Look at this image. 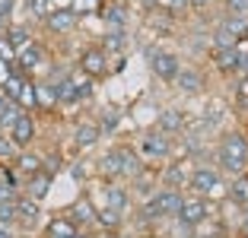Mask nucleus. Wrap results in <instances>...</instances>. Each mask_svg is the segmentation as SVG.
<instances>
[{"label": "nucleus", "instance_id": "nucleus-10", "mask_svg": "<svg viewBox=\"0 0 248 238\" xmlns=\"http://www.w3.org/2000/svg\"><path fill=\"white\" fill-rule=\"evenodd\" d=\"M156 130H162L166 137H178L188 130V118H185L182 108H159L156 115Z\"/></svg>", "mask_w": 248, "mask_h": 238}, {"label": "nucleus", "instance_id": "nucleus-24", "mask_svg": "<svg viewBox=\"0 0 248 238\" xmlns=\"http://www.w3.org/2000/svg\"><path fill=\"white\" fill-rule=\"evenodd\" d=\"M35 105H38L42 111H54V108L61 105L54 83H35Z\"/></svg>", "mask_w": 248, "mask_h": 238}, {"label": "nucleus", "instance_id": "nucleus-12", "mask_svg": "<svg viewBox=\"0 0 248 238\" xmlns=\"http://www.w3.org/2000/svg\"><path fill=\"white\" fill-rule=\"evenodd\" d=\"M80 70L86 73V76H105L108 73V54H105L99 45H93V48H86L80 54Z\"/></svg>", "mask_w": 248, "mask_h": 238}, {"label": "nucleus", "instance_id": "nucleus-5", "mask_svg": "<svg viewBox=\"0 0 248 238\" xmlns=\"http://www.w3.org/2000/svg\"><path fill=\"white\" fill-rule=\"evenodd\" d=\"M137 152L140 159H150V162H162V159L172 156V137H166L162 130H146L137 143Z\"/></svg>", "mask_w": 248, "mask_h": 238}, {"label": "nucleus", "instance_id": "nucleus-26", "mask_svg": "<svg viewBox=\"0 0 248 238\" xmlns=\"http://www.w3.org/2000/svg\"><path fill=\"white\" fill-rule=\"evenodd\" d=\"M3 38H7V45L19 54L26 45H32V32L26 29V26H7V32H3Z\"/></svg>", "mask_w": 248, "mask_h": 238}, {"label": "nucleus", "instance_id": "nucleus-25", "mask_svg": "<svg viewBox=\"0 0 248 238\" xmlns=\"http://www.w3.org/2000/svg\"><path fill=\"white\" fill-rule=\"evenodd\" d=\"M77 225L70 223L67 216H54L51 223L45 225V238H77Z\"/></svg>", "mask_w": 248, "mask_h": 238}, {"label": "nucleus", "instance_id": "nucleus-11", "mask_svg": "<svg viewBox=\"0 0 248 238\" xmlns=\"http://www.w3.org/2000/svg\"><path fill=\"white\" fill-rule=\"evenodd\" d=\"M188 178H191V168H188V162H185V159L169 162V165L159 172L162 188H172V191H185V188H188Z\"/></svg>", "mask_w": 248, "mask_h": 238}, {"label": "nucleus", "instance_id": "nucleus-21", "mask_svg": "<svg viewBox=\"0 0 248 238\" xmlns=\"http://www.w3.org/2000/svg\"><path fill=\"white\" fill-rule=\"evenodd\" d=\"M118 152H121V178H137L140 172H143V159H140V152L134 149V146H118Z\"/></svg>", "mask_w": 248, "mask_h": 238}, {"label": "nucleus", "instance_id": "nucleus-52", "mask_svg": "<svg viewBox=\"0 0 248 238\" xmlns=\"http://www.w3.org/2000/svg\"><path fill=\"white\" fill-rule=\"evenodd\" d=\"M77 238H93V235H89L86 229H80V232H77Z\"/></svg>", "mask_w": 248, "mask_h": 238}, {"label": "nucleus", "instance_id": "nucleus-41", "mask_svg": "<svg viewBox=\"0 0 248 238\" xmlns=\"http://www.w3.org/2000/svg\"><path fill=\"white\" fill-rule=\"evenodd\" d=\"M191 232H194V238H223V229H219V225H210V223H201Z\"/></svg>", "mask_w": 248, "mask_h": 238}, {"label": "nucleus", "instance_id": "nucleus-50", "mask_svg": "<svg viewBox=\"0 0 248 238\" xmlns=\"http://www.w3.org/2000/svg\"><path fill=\"white\" fill-rule=\"evenodd\" d=\"M242 73L248 76V54H242Z\"/></svg>", "mask_w": 248, "mask_h": 238}, {"label": "nucleus", "instance_id": "nucleus-33", "mask_svg": "<svg viewBox=\"0 0 248 238\" xmlns=\"http://www.w3.org/2000/svg\"><path fill=\"white\" fill-rule=\"evenodd\" d=\"M121 219H124L121 213L102 207V209H99V223H95V229H102V232H118V229H121Z\"/></svg>", "mask_w": 248, "mask_h": 238}, {"label": "nucleus", "instance_id": "nucleus-19", "mask_svg": "<svg viewBox=\"0 0 248 238\" xmlns=\"http://www.w3.org/2000/svg\"><path fill=\"white\" fill-rule=\"evenodd\" d=\"M42 22H45V29L54 32V35H67L77 26V16H73V10H51Z\"/></svg>", "mask_w": 248, "mask_h": 238}, {"label": "nucleus", "instance_id": "nucleus-45", "mask_svg": "<svg viewBox=\"0 0 248 238\" xmlns=\"http://www.w3.org/2000/svg\"><path fill=\"white\" fill-rule=\"evenodd\" d=\"M16 146H13V140L7 137V134H0V159H10V162H13V156H16Z\"/></svg>", "mask_w": 248, "mask_h": 238}, {"label": "nucleus", "instance_id": "nucleus-8", "mask_svg": "<svg viewBox=\"0 0 248 238\" xmlns=\"http://www.w3.org/2000/svg\"><path fill=\"white\" fill-rule=\"evenodd\" d=\"M16 70L26 73V76H32V73H42L45 70V48L38 42L26 45V48L16 54Z\"/></svg>", "mask_w": 248, "mask_h": 238}, {"label": "nucleus", "instance_id": "nucleus-4", "mask_svg": "<svg viewBox=\"0 0 248 238\" xmlns=\"http://www.w3.org/2000/svg\"><path fill=\"white\" fill-rule=\"evenodd\" d=\"M178 225L182 229H197L201 223H207L210 219V203H207V197H197V194H191V197H182V207H178Z\"/></svg>", "mask_w": 248, "mask_h": 238}, {"label": "nucleus", "instance_id": "nucleus-42", "mask_svg": "<svg viewBox=\"0 0 248 238\" xmlns=\"http://www.w3.org/2000/svg\"><path fill=\"white\" fill-rule=\"evenodd\" d=\"M134 191H140V194H146V197H150V194H153V178L140 172L137 178H134Z\"/></svg>", "mask_w": 248, "mask_h": 238}, {"label": "nucleus", "instance_id": "nucleus-23", "mask_svg": "<svg viewBox=\"0 0 248 238\" xmlns=\"http://www.w3.org/2000/svg\"><path fill=\"white\" fill-rule=\"evenodd\" d=\"M51 178H54V175H48V172L32 175V178L26 181V197H32V200L42 203L45 197H48V191H51Z\"/></svg>", "mask_w": 248, "mask_h": 238}, {"label": "nucleus", "instance_id": "nucleus-29", "mask_svg": "<svg viewBox=\"0 0 248 238\" xmlns=\"http://www.w3.org/2000/svg\"><path fill=\"white\" fill-rule=\"evenodd\" d=\"M226 200L235 203V207H248V178H235L232 184L226 188Z\"/></svg>", "mask_w": 248, "mask_h": 238}, {"label": "nucleus", "instance_id": "nucleus-36", "mask_svg": "<svg viewBox=\"0 0 248 238\" xmlns=\"http://www.w3.org/2000/svg\"><path fill=\"white\" fill-rule=\"evenodd\" d=\"M22 115V108H19V102H7V108L0 111V130H3V134H7L10 127H13L16 124V118Z\"/></svg>", "mask_w": 248, "mask_h": 238}, {"label": "nucleus", "instance_id": "nucleus-38", "mask_svg": "<svg viewBox=\"0 0 248 238\" xmlns=\"http://www.w3.org/2000/svg\"><path fill=\"white\" fill-rule=\"evenodd\" d=\"M99 7H102V0H73V3H70V10H73V16H77V19H80V16L99 13Z\"/></svg>", "mask_w": 248, "mask_h": 238}, {"label": "nucleus", "instance_id": "nucleus-47", "mask_svg": "<svg viewBox=\"0 0 248 238\" xmlns=\"http://www.w3.org/2000/svg\"><path fill=\"white\" fill-rule=\"evenodd\" d=\"M0 58L7 60V64H10V60H16V51L7 45V38H0Z\"/></svg>", "mask_w": 248, "mask_h": 238}, {"label": "nucleus", "instance_id": "nucleus-39", "mask_svg": "<svg viewBox=\"0 0 248 238\" xmlns=\"http://www.w3.org/2000/svg\"><path fill=\"white\" fill-rule=\"evenodd\" d=\"M93 168H95V162H89V159H77V162L70 165V178L83 184V181L89 178V172H93Z\"/></svg>", "mask_w": 248, "mask_h": 238}, {"label": "nucleus", "instance_id": "nucleus-20", "mask_svg": "<svg viewBox=\"0 0 248 238\" xmlns=\"http://www.w3.org/2000/svg\"><path fill=\"white\" fill-rule=\"evenodd\" d=\"M99 16L105 19L108 29H124V26H127V10H124V3H118V0H102Z\"/></svg>", "mask_w": 248, "mask_h": 238}, {"label": "nucleus", "instance_id": "nucleus-2", "mask_svg": "<svg viewBox=\"0 0 248 238\" xmlns=\"http://www.w3.org/2000/svg\"><path fill=\"white\" fill-rule=\"evenodd\" d=\"M182 191L172 188H159L150 194V203L140 207V219H172L178 216V207H182Z\"/></svg>", "mask_w": 248, "mask_h": 238}, {"label": "nucleus", "instance_id": "nucleus-43", "mask_svg": "<svg viewBox=\"0 0 248 238\" xmlns=\"http://www.w3.org/2000/svg\"><path fill=\"white\" fill-rule=\"evenodd\" d=\"M29 10H32V16L45 19V16L51 13V0H29Z\"/></svg>", "mask_w": 248, "mask_h": 238}, {"label": "nucleus", "instance_id": "nucleus-3", "mask_svg": "<svg viewBox=\"0 0 248 238\" xmlns=\"http://www.w3.org/2000/svg\"><path fill=\"white\" fill-rule=\"evenodd\" d=\"M188 191L197 197H213V194H226V188H223V181H219V172L213 165H197L191 168V178H188Z\"/></svg>", "mask_w": 248, "mask_h": 238}, {"label": "nucleus", "instance_id": "nucleus-30", "mask_svg": "<svg viewBox=\"0 0 248 238\" xmlns=\"http://www.w3.org/2000/svg\"><path fill=\"white\" fill-rule=\"evenodd\" d=\"M26 79H29V76H26V73L13 70V73H10V76H7V83L0 86V92L7 95L10 102H16V99H19V92H22V83H26Z\"/></svg>", "mask_w": 248, "mask_h": 238}, {"label": "nucleus", "instance_id": "nucleus-53", "mask_svg": "<svg viewBox=\"0 0 248 238\" xmlns=\"http://www.w3.org/2000/svg\"><path fill=\"white\" fill-rule=\"evenodd\" d=\"M0 238H10V229H3V225H0Z\"/></svg>", "mask_w": 248, "mask_h": 238}, {"label": "nucleus", "instance_id": "nucleus-34", "mask_svg": "<svg viewBox=\"0 0 248 238\" xmlns=\"http://www.w3.org/2000/svg\"><path fill=\"white\" fill-rule=\"evenodd\" d=\"M95 124H99V130H102V134H115L118 124H121V111H118V108H105Z\"/></svg>", "mask_w": 248, "mask_h": 238}, {"label": "nucleus", "instance_id": "nucleus-49", "mask_svg": "<svg viewBox=\"0 0 248 238\" xmlns=\"http://www.w3.org/2000/svg\"><path fill=\"white\" fill-rule=\"evenodd\" d=\"M210 0H188V7H194V10H204Z\"/></svg>", "mask_w": 248, "mask_h": 238}, {"label": "nucleus", "instance_id": "nucleus-15", "mask_svg": "<svg viewBox=\"0 0 248 238\" xmlns=\"http://www.w3.org/2000/svg\"><path fill=\"white\" fill-rule=\"evenodd\" d=\"M175 86L182 89L185 95H201L204 92V73L197 70V67H182L175 76Z\"/></svg>", "mask_w": 248, "mask_h": 238}, {"label": "nucleus", "instance_id": "nucleus-27", "mask_svg": "<svg viewBox=\"0 0 248 238\" xmlns=\"http://www.w3.org/2000/svg\"><path fill=\"white\" fill-rule=\"evenodd\" d=\"M124 45H127V32L124 29H105L99 48H102L105 54H118V51H124Z\"/></svg>", "mask_w": 248, "mask_h": 238}, {"label": "nucleus", "instance_id": "nucleus-14", "mask_svg": "<svg viewBox=\"0 0 248 238\" xmlns=\"http://www.w3.org/2000/svg\"><path fill=\"white\" fill-rule=\"evenodd\" d=\"M7 137L13 140L16 149H19V146H29V143H32V137H35V121H32L29 111H22V115L16 118V124L7 130Z\"/></svg>", "mask_w": 248, "mask_h": 238}, {"label": "nucleus", "instance_id": "nucleus-32", "mask_svg": "<svg viewBox=\"0 0 248 238\" xmlns=\"http://www.w3.org/2000/svg\"><path fill=\"white\" fill-rule=\"evenodd\" d=\"M70 79H73V89H77V99H89V95L95 92V86H93V76H86L83 70H73L70 73Z\"/></svg>", "mask_w": 248, "mask_h": 238}, {"label": "nucleus", "instance_id": "nucleus-48", "mask_svg": "<svg viewBox=\"0 0 248 238\" xmlns=\"http://www.w3.org/2000/svg\"><path fill=\"white\" fill-rule=\"evenodd\" d=\"M10 73H13V67H10L7 60L0 58V86H3V83H7V76H10Z\"/></svg>", "mask_w": 248, "mask_h": 238}, {"label": "nucleus", "instance_id": "nucleus-1", "mask_svg": "<svg viewBox=\"0 0 248 238\" xmlns=\"http://www.w3.org/2000/svg\"><path fill=\"white\" fill-rule=\"evenodd\" d=\"M217 162H219L223 172H229V175L239 178V175L248 168V140H245V134H239V130L223 134L219 149H217Z\"/></svg>", "mask_w": 248, "mask_h": 238}, {"label": "nucleus", "instance_id": "nucleus-28", "mask_svg": "<svg viewBox=\"0 0 248 238\" xmlns=\"http://www.w3.org/2000/svg\"><path fill=\"white\" fill-rule=\"evenodd\" d=\"M51 83H54V89H58V102H61V105H73V102H80V99H77V89H73L70 73H64V76H54Z\"/></svg>", "mask_w": 248, "mask_h": 238}, {"label": "nucleus", "instance_id": "nucleus-7", "mask_svg": "<svg viewBox=\"0 0 248 238\" xmlns=\"http://www.w3.org/2000/svg\"><path fill=\"white\" fill-rule=\"evenodd\" d=\"M67 219H70L77 229H95V223H99V209H95V203L83 194V197H77V200L70 203Z\"/></svg>", "mask_w": 248, "mask_h": 238}, {"label": "nucleus", "instance_id": "nucleus-16", "mask_svg": "<svg viewBox=\"0 0 248 238\" xmlns=\"http://www.w3.org/2000/svg\"><path fill=\"white\" fill-rule=\"evenodd\" d=\"M95 172L102 175L105 181H121V152H118V146L95 159Z\"/></svg>", "mask_w": 248, "mask_h": 238}, {"label": "nucleus", "instance_id": "nucleus-6", "mask_svg": "<svg viewBox=\"0 0 248 238\" xmlns=\"http://www.w3.org/2000/svg\"><path fill=\"white\" fill-rule=\"evenodd\" d=\"M150 70L156 79L162 83H175L178 70H182V60L172 54V51H150Z\"/></svg>", "mask_w": 248, "mask_h": 238}, {"label": "nucleus", "instance_id": "nucleus-9", "mask_svg": "<svg viewBox=\"0 0 248 238\" xmlns=\"http://www.w3.org/2000/svg\"><path fill=\"white\" fill-rule=\"evenodd\" d=\"M38 223H42V207H38V200H32V197H16V225L26 232L38 229Z\"/></svg>", "mask_w": 248, "mask_h": 238}, {"label": "nucleus", "instance_id": "nucleus-40", "mask_svg": "<svg viewBox=\"0 0 248 238\" xmlns=\"http://www.w3.org/2000/svg\"><path fill=\"white\" fill-rule=\"evenodd\" d=\"M0 225H3V229L16 225V200H10V203H0Z\"/></svg>", "mask_w": 248, "mask_h": 238}, {"label": "nucleus", "instance_id": "nucleus-17", "mask_svg": "<svg viewBox=\"0 0 248 238\" xmlns=\"http://www.w3.org/2000/svg\"><path fill=\"white\" fill-rule=\"evenodd\" d=\"M99 140H102V130H99L95 121H80L77 130H73V146L77 149H93Z\"/></svg>", "mask_w": 248, "mask_h": 238}, {"label": "nucleus", "instance_id": "nucleus-44", "mask_svg": "<svg viewBox=\"0 0 248 238\" xmlns=\"http://www.w3.org/2000/svg\"><path fill=\"white\" fill-rule=\"evenodd\" d=\"M226 16H248V0H226Z\"/></svg>", "mask_w": 248, "mask_h": 238}, {"label": "nucleus", "instance_id": "nucleus-51", "mask_svg": "<svg viewBox=\"0 0 248 238\" xmlns=\"http://www.w3.org/2000/svg\"><path fill=\"white\" fill-rule=\"evenodd\" d=\"M7 102H10V99H7V95H3V92H0V111L7 108Z\"/></svg>", "mask_w": 248, "mask_h": 238}, {"label": "nucleus", "instance_id": "nucleus-37", "mask_svg": "<svg viewBox=\"0 0 248 238\" xmlns=\"http://www.w3.org/2000/svg\"><path fill=\"white\" fill-rule=\"evenodd\" d=\"M19 108L22 111H32V108H38L35 105V83H32V79H26V83H22V92H19Z\"/></svg>", "mask_w": 248, "mask_h": 238}, {"label": "nucleus", "instance_id": "nucleus-46", "mask_svg": "<svg viewBox=\"0 0 248 238\" xmlns=\"http://www.w3.org/2000/svg\"><path fill=\"white\" fill-rule=\"evenodd\" d=\"M13 3L16 0H0V26H7L10 13H13Z\"/></svg>", "mask_w": 248, "mask_h": 238}, {"label": "nucleus", "instance_id": "nucleus-31", "mask_svg": "<svg viewBox=\"0 0 248 238\" xmlns=\"http://www.w3.org/2000/svg\"><path fill=\"white\" fill-rule=\"evenodd\" d=\"M223 29H226L232 38L245 42L248 38V16H226V19H223Z\"/></svg>", "mask_w": 248, "mask_h": 238}, {"label": "nucleus", "instance_id": "nucleus-18", "mask_svg": "<svg viewBox=\"0 0 248 238\" xmlns=\"http://www.w3.org/2000/svg\"><path fill=\"white\" fill-rule=\"evenodd\" d=\"M13 172H16V178L29 181L32 175L42 172V156H38V152H16L13 156Z\"/></svg>", "mask_w": 248, "mask_h": 238}, {"label": "nucleus", "instance_id": "nucleus-13", "mask_svg": "<svg viewBox=\"0 0 248 238\" xmlns=\"http://www.w3.org/2000/svg\"><path fill=\"white\" fill-rule=\"evenodd\" d=\"M105 207L124 216L131 209V188H124L118 181H105Z\"/></svg>", "mask_w": 248, "mask_h": 238}, {"label": "nucleus", "instance_id": "nucleus-22", "mask_svg": "<svg viewBox=\"0 0 248 238\" xmlns=\"http://www.w3.org/2000/svg\"><path fill=\"white\" fill-rule=\"evenodd\" d=\"M213 64H217L219 73H235V70H242V51H239V45H235V48H229V51H213Z\"/></svg>", "mask_w": 248, "mask_h": 238}, {"label": "nucleus", "instance_id": "nucleus-35", "mask_svg": "<svg viewBox=\"0 0 248 238\" xmlns=\"http://www.w3.org/2000/svg\"><path fill=\"white\" fill-rule=\"evenodd\" d=\"M210 45H213V51H229V48H235V45H239V38H232L226 29H223V26H217V32H213Z\"/></svg>", "mask_w": 248, "mask_h": 238}]
</instances>
